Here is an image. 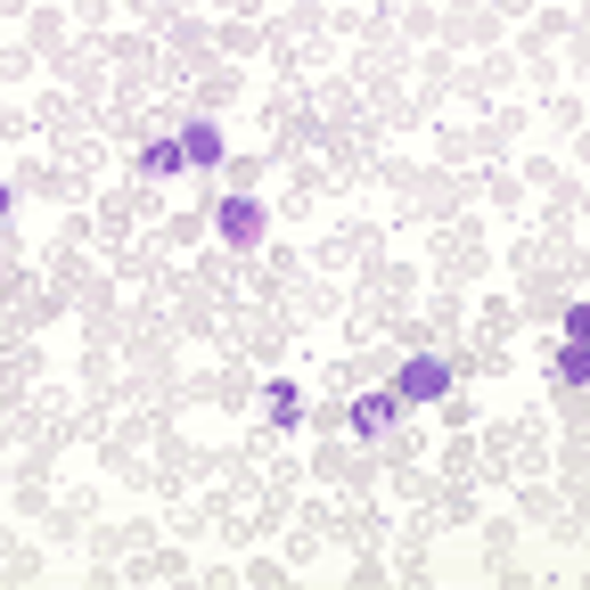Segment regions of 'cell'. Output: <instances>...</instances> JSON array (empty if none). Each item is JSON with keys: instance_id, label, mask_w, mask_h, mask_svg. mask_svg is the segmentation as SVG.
<instances>
[{"instance_id": "6", "label": "cell", "mask_w": 590, "mask_h": 590, "mask_svg": "<svg viewBox=\"0 0 590 590\" xmlns=\"http://www.w3.org/2000/svg\"><path fill=\"white\" fill-rule=\"evenodd\" d=\"M263 410H271V427H295V418H304V394L279 377V386H263Z\"/></svg>"}, {"instance_id": "2", "label": "cell", "mask_w": 590, "mask_h": 590, "mask_svg": "<svg viewBox=\"0 0 590 590\" xmlns=\"http://www.w3.org/2000/svg\"><path fill=\"white\" fill-rule=\"evenodd\" d=\"M394 394H403V403H442V394H451V369L442 362H403V386Z\"/></svg>"}, {"instance_id": "4", "label": "cell", "mask_w": 590, "mask_h": 590, "mask_svg": "<svg viewBox=\"0 0 590 590\" xmlns=\"http://www.w3.org/2000/svg\"><path fill=\"white\" fill-rule=\"evenodd\" d=\"M140 173H148V181H164V173H189L181 140H148V148H140Z\"/></svg>"}, {"instance_id": "5", "label": "cell", "mask_w": 590, "mask_h": 590, "mask_svg": "<svg viewBox=\"0 0 590 590\" xmlns=\"http://www.w3.org/2000/svg\"><path fill=\"white\" fill-rule=\"evenodd\" d=\"M181 156H189V164H222V132H214V123H189V132H181Z\"/></svg>"}, {"instance_id": "7", "label": "cell", "mask_w": 590, "mask_h": 590, "mask_svg": "<svg viewBox=\"0 0 590 590\" xmlns=\"http://www.w3.org/2000/svg\"><path fill=\"white\" fill-rule=\"evenodd\" d=\"M558 377H566V386H590V353L566 345V353H558Z\"/></svg>"}, {"instance_id": "1", "label": "cell", "mask_w": 590, "mask_h": 590, "mask_svg": "<svg viewBox=\"0 0 590 590\" xmlns=\"http://www.w3.org/2000/svg\"><path fill=\"white\" fill-rule=\"evenodd\" d=\"M214 230H222L230 246H255V238H263V205H255V197H222Z\"/></svg>"}, {"instance_id": "3", "label": "cell", "mask_w": 590, "mask_h": 590, "mask_svg": "<svg viewBox=\"0 0 590 590\" xmlns=\"http://www.w3.org/2000/svg\"><path fill=\"white\" fill-rule=\"evenodd\" d=\"M394 410H403V394H362V403H353V427H362V435H386Z\"/></svg>"}]
</instances>
